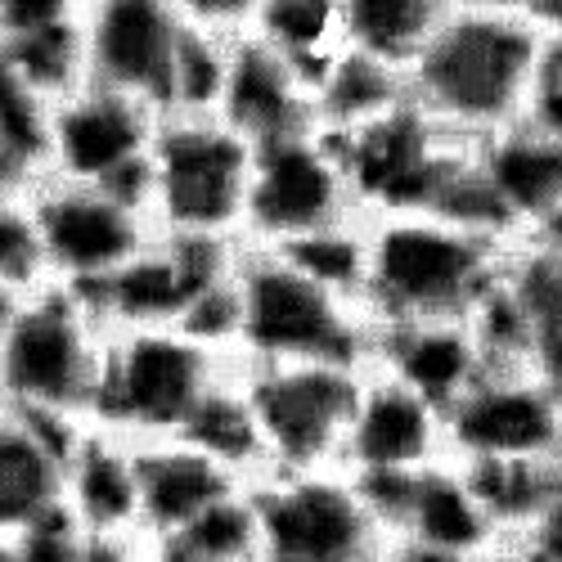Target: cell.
I'll list each match as a JSON object with an SVG mask.
<instances>
[{"mask_svg":"<svg viewBox=\"0 0 562 562\" xmlns=\"http://www.w3.org/2000/svg\"><path fill=\"white\" fill-rule=\"evenodd\" d=\"M513 248L518 244L499 234L428 207L373 212L364 216L360 306L373 329L409 319H463L499 284Z\"/></svg>","mask_w":562,"mask_h":562,"instance_id":"cell-1","label":"cell"},{"mask_svg":"<svg viewBox=\"0 0 562 562\" xmlns=\"http://www.w3.org/2000/svg\"><path fill=\"white\" fill-rule=\"evenodd\" d=\"M549 50L540 19H518L454 0L446 23L405 72L409 100L459 139L518 122Z\"/></svg>","mask_w":562,"mask_h":562,"instance_id":"cell-2","label":"cell"},{"mask_svg":"<svg viewBox=\"0 0 562 562\" xmlns=\"http://www.w3.org/2000/svg\"><path fill=\"white\" fill-rule=\"evenodd\" d=\"M234 360L284 364V360H334L364 364L373 324L364 306L324 279L302 270L274 248L239 244L234 261Z\"/></svg>","mask_w":562,"mask_h":562,"instance_id":"cell-3","label":"cell"},{"mask_svg":"<svg viewBox=\"0 0 562 562\" xmlns=\"http://www.w3.org/2000/svg\"><path fill=\"white\" fill-rule=\"evenodd\" d=\"M109 324L81 289L50 284L14 297L0 329V405L86 424Z\"/></svg>","mask_w":562,"mask_h":562,"instance_id":"cell-4","label":"cell"},{"mask_svg":"<svg viewBox=\"0 0 562 562\" xmlns=\"http://www.w3.org/2000/svg\"><path fill=\"white\" fill-rule=\"evenodd\" d=\"M229 351L180 324H122L109 329L86 424L126 441L176 437L199 401L229 373Z\"/></svg>","mask_w":562,"mask_h":562,"instance_id":"cell-5","label":"cell"},{"mask_svg":"<svg viewBox=\"0 0 562 562\" xmlns=\"http://www.w3.org/2000/svg\"><path fill=\"white\" fill-rule=\"evenodd\" d=\"M248 171L252 145L216 113H162L145 162L154 229L239 244Z\"/></svg>","mask_w":562,"mask_h":562,"instance_id":"cell-6","label":"cell"},{"mask_svg":"<svg viewBox=\"0 0 562 562\" xmlns=\"http://www.w3.org/2000/svg\"><path fill=\"white\" fill-rule=\"evenodd\" d=\"M257 562H351L387 544L369 486L342 463L266 468L248 482Z\"/></svg>","mask_w":562,"mask_h":562,"instance_id":"cell-7","label":"cell"},{"mask_svg":"<svg viewBox=\"0 0 562 562\" xmlns=\"http://www.w3.org/2000/svg\"><path fill=\"white\" fill-rule=\"evenodd\" d=\"M446 454L473 468L562 463V401L549 369L531 360H491L446 405Z\"/></svg>","mask_w":562,"mask_h":562,"instance_id":"cell-8","label":"cell"},{"mask_svg":"<svg viewBox=\"0 0 562 562\" xmlns=\"http://www.w3.org/2000/svg\"><path fill=\"white\" fill-rule=\"evenodd\" d=\"M351 216H360V207L342 167V149L329 131L302 126L252 145L239 244L289 248Z\"/></svg>","mask_w":562,"mask_h":562,"instance_id":"cell-9","label":"cell"},{"mask_svg":"<svg viewBox=\"0 0 562 562\" xmlns=\"http://www.w3.org/2000/svg\"><path fill=\"white\" fill-rule=\"evenodd\" d=\"M158 109L126 90L77 81L45 109L41 176L104 184L145 203V162L158 131Z\"/></svg>","mask_w":562,"mask_h":562,"instance_id":"cell-10","label":"cell"},{"mask_svg":"<svg viewBox=\"0 0 562 562\" xmlns=\"http://www.w3.org/2000/svg\"><path fill=\"white\" fill-rule=\"evenodd\" d=\"M27 203L36 216L41 261L50 284L95 289L154 239L149 207L122 190H104V184L36 176Z\"/></svg>","mask_w":562,"mask_h":562,"instance_id":"cell-11","label":"cell"},{"mask_svg":"<svg viewBox=\"0 0 562 562\" xmlns=\"http://www.w3.org/2000/svg\"><path fill=\"white\" fill-rule=\"evenodd\" d=\"M239 379L257 414L266 468L338 463L360 364H334V360L244 364L239 360Z\"/></svg>","mask_w":562,"mask_h":562,"instance_id":"cell-12","label":"cell"},{"mask_svg":"<svg viewBox=\"0 0 562 562\" xmlns=\"http://www.w3.org/2000/svg\"><path fill=\"white\" fill-rule=\"evenodd\" d=\"M334 139L342 149V167H347L360 216L414 212V207L432 212L459 158L468 154V139L432 122L409 95L383 117Z\"/></svg>","mask_w":562,"mask_h":562,"instance_id":"cell-13","label":"cell"},{"mask_svg":"<svg viewBox=\"0 0 562 562\" xmlns=\"http://www.w3.org/2000/svg\"><path fill=\"white\" fill-rule=\"evenodd\" d=\"M239 261L234 239H199V234H162L139 248L104 284L81 289L109 329L122 324H184L190 311L229 279Z\"/></svg>","mask_w":562,"mask_h":562,"instance_id":"cell-14","label":"cell"},{"mask_svg":"<svg viewBox=\"0 0 562 562\" xmlns=\"http://www.w3.org/2000/svg\"><path fill=\"white\" fill-rule=\"evenodd\" d=\"M446 454V409L379 364H360L338 463L364 486L414 477Z\"/></svg>","mask_w":562,"mask_h":562,"instance_id":"cell-15","label":"cell"},{"mask_svg":"<svg viewBox=\"0 0 562 562\" xmlns=\"http://www.w3.org/2000/svg\"><path fill=\"white\" fill-rule=\"evenodd\" d=\"M81 64L86 81L167 109V86L180 55L184 23L171 0H81Z\"/></svg>","mask_w":562,"mask_h":562,"instance_id":"cell-16","label":"cell"},{"mask_svg":"<svg viewBox=\"0 0 562 562\" xmlns=\"http://www.w3.org/2000/svg\"><path fill=\"white\" fill-rule=\"evenodd\" d=\"M379 518L392 544L418 549H499L504 531L473 473L459 459H441L432 468L387 486H369Z\"/></svg>","mask_w":562,"mask_h":562,"instance_id":"cell-17","label":"cell"},{"mask_svg":"<svg viewBox=\"0 0 562 562\" xmlns=\"http://www.w3.org/2000/svg\"><path fill=\"white\" fill-rule=\"evenodd\" d=\"M473 171L495 229L513 244H527L562 199V139L518 117L473 139Z\"/></svg>","mask_w":562,"mask_h":562,"instance_id":"cell-18","label":"cell"},{"mask_svg":"<svg viewBox=\"0 0 562 562\" xmlns=\"http://www.w3.org/2000/svg\"><path fill=\"white\" fill-rule=\"evenodd\" d=\"M216 117L239 131L248 145H266L274 135L315 126V95L297 64L248 32L229 41Z\"/></svg>","mask_w":562,"mask_h":562,"instance_id":"cell-19","label":"cell"},{"mask_svg":"<svg viewBox=\"0 0 562 562\" xmlns=\"http://www.w3.org/2000/svg\"><path fill=\"white\" fill-rule=\"evenodd\" d=\"M81 424L0 405V536H23L64 504L68 450Z\"/></svg>","mask_w":562,"mask_h":562,"instance_id":"cell-20","label":"cell"},{"mask_svg":"<svg viewBox=\"0 0 562 562\" xmlns=\"http://www.w3.org/2000/svg\"><path fill=\"white\" fill-rule=\"evenodd\" d=\"M364 364H379V369L396 373L401 383L432 396L446 409L491 360H486V347L473 329V319L463 315V319L383 324V329H373Z\"/></svg>","mask_w":562,"mask_h":562,"instance_id":"cell-21","label":"cell"},{"mask_svg":"<svg viewBox=\"0 0 562 562\" xmlns=\"http://www.w3.org/2000/svg\"><path fill=\"white\" fill-rule=\"evenodd\" d=\"M135 482H139V536H167L199 518L203 508L248 486L239 473H229L225 463H216L212 454L194 450L180 437L135 441Z\"/></svg>","mask_w":562,"mask_h":562,"instance_id":"cell-22","label":"cell"},{"mask_svg":"<svg viewBox=\"0 0 562 562\" xmlns=\"http://www.w3.org/2000/svg\"><path fill=\"white\" fill-rule=\"evenodd\" d=\"M64 504L90 536H139L135 441L81 424L68 450Z\"/></svg>","mask_w":562,"mask_h":562,"instance_id":"cell-23","label":"cell"},{"mask_svg":"<svg viewBox=\"0 0 562 562\" xmlns=\"http://www.w3.org/2000/svg\"><path fill=\"white\" fill-rule=\"evenodd\" d=\"M450 10L454 0H338V27L347 50L409 72Z\"/></svg>","mask_w":562,"mask_h":562,"instance_id":"cell-24","label":"cell"},{"mask_svg":"<svg viewBox=\"0 0 562 562\" xmlns=\"http://www.w3.org/2000/svg\"><path fill=\"white\" fill-rule=\"evenodd\" d=\"M176 437L190 441L203 454H212L216 463H225L229 473H239L244 482L266 473V450H261V432H257V414H252L244 379H239V360H234L225 379L199 401V409L184 418V428Z\"/></svg>","mask_w":562,"mask_h":562,"instance_id":"cell-25","label":"cell"},{"mask_svg":"<svg viewBox=\"0 0 562 562\" xmlns=\"http://www.w3.org/2000/svg\"><path fill=\"white\" fill-rule=\"evenodd\" d=\"M409 95L405 72L364 59L356 50H342L329 68L315 77V126L329 135H347L373 117H383Z\"/></svg>","mask_w":562,"mask_h":562,"instance_id":"cell-26","label":"cell"},{"mask_svg":"<svg viewBox=\"0 0 562 562\" xmlns=\"http://www.w3.org/2000/svg\"><path fill=\"white\" fill-rule=\"evenodd\" d=\"M504 279L513 302H518L531 360L540 369H562V257L518 244Z\"/></svg>","mask_w":562,"mask_h":562,"instance_id":"cell-27","label":"cell"},{"mask_svg":"<svg viewBox=\"0 0 562 562\" xmlns=\"http://www.w3.org/2000/svg\"><path fill=\"white\" fill-rule=\"evenodd\" d=\"M252 32L306 72L311 95H315V77L347 50L338 27V0H261Z\"/></svg>","mask_w":562,"mask_h":562,"instance_id":"cell-28","label":"cell"},{"mask_svg":"<svg viewBox=\"0 0 562 562\" xmlns=\"http://www.w3.org/2000/svg\"><path fill=\"white\" fill-rule=\"evenodd\" d=\"M154 562H257V522L248 486L203 508L199 518L167 536H149Z\"/></svg>","mask_w":562,"mask_h":562,"instance_id":"cell-29","label":"cell"},{"mask_svg":"<svg viewBox=\"0 0 562 562\" xmlns=\"http://www.w3.org/2000/svg\"><path fill=\"white\" fill-rule=\"evenodd\" d=\"M225 59H229V41L225 36H207V32L184 27L162 113H216L221 81H225Z\"/></svg>","mask_w":562,"mask_h":562,"instance_id":"cell-30","label":"cell"},{"mask_svg":"<svg viewBox=\"0 0 562 562\" xmlns=\"http://www.w3.org/2000/svg\"><path fill=\"white\" fill-rule=\"evenodd\" d=\"M45 284V261L36 239V216L23 194H0V293L23 297Z\"/></svg>","mask_w":562,"mask_h":562,"instance_id":"cell-31","label":"cell"},{"mask_svg":"<svg viewBox=\"0 0 562 562\" xmlns=\"http://www.w3.org/2000/svg\"><path fill=\"white\" fill-rule=\"evenodd\" d=\"M27 562H81L90 531L68 513V504H59L55 513H45L41 522H32L23 536H14Z\"/></svg>","mask_w":562,"mask_h":562,"instance_id":"cell-32","label":"cell"},{"mask_svg":"<svg viewBox=\"0 0 562 562\" xmlns=\"http://www.w3.org/2000/svg\"><path fill=\"white\" fill-rule=\"evenodd\" d=\"M180 23L190 32H207V36H248L257 27L261 0H171Z\"/></svg>","mask_w":562,"mask_h":562,"instance_id":"cell-33","label":"cell"},{"mask_svg":"<svg viewBox=\"0 0 562 562\" xmlns=\"http://www.w3.org/2000/svg\"><path fill=\"white\" fill-rule=\"evenodd\" d=\"M77 19H81V0H0V45L32 32L68 27Z\"/></svg>","mask_w":562,"mask_h":562,"instance_id":"cell-34","label":"cell"},{"mask_svg":"<svg viewBox=\"0 0 562 562\" xmlns=\"http://www.w3.org/2000/svg\"><path fill=\"white\" fill-rule=\"evenodd\" d=\"M522 122H531L536 131L562 139V45L549 36V50L540 59V72L531 81V95L522 109Z\"/></svg>","mask_w":562,"mask_h":562,"instance_id":"cell-35","label":"cell"},{"mask_svg":"<svg viewBox=\"0 0 562 562\" xmlns=\"http://www.w3.org/2000/svg\"><path fill=\"white\" fill-rule=\"evenodd\" d=\"M508 540H522L531 544L544 562H562V463L553 468V477L536 504V513L527 518V527L518 536H508Z\"/></svg>","mask_w":562,"mask_h":562,"instance_id":"cell-36","label":"cell"},{"mask_svg":"<svg viewBox=\"0 0 562 562\" xmlns=\"http://www.w3.org/2000/svg\"><path fill=\"white\" fill-rule=\"evenodd\" d=\"M81 562H154L149 536H90Z\"/></svg>","mask_w":562,"mask_h":562,"instance_id":"cell-37","label":"cell"},{"mask_svg":"<svg viewBox=\"0 0 562 562\" xmlns=\"http://www.w3.org/2000/svg\"><path fill=\"white\" fill-rule=\"evenodd\" d=\"M396 562H504L499 549H418V544H392Z\"/></svg>","mask_w":562,"mask_h":562,"instance_id":"cell-38","label":"cell"},{"mask_svg":"<svg viewBox=\"0 0 562 562\" xmlns=\"http://www.w3.org/2000/svg\"><path fill=\"white\" fill-rule=\"evenodd\" d=\"M36 176H41V171L10 145L5 135H0V194H23V190H32Z\"/></svg>","mask_w":562,"mask_h":562,"instance_id":"cell-39","label":"cell"},{"mask_svg":"<svg viewBox=\"0 0 562 562\" xmlns=\"http://www.w3.org/2000/svg\"><path fill=\"white\" fill-rule=\"evenodd\" d=\"M531 248H544V252H558L562 257V199L553 203V212L536 225V234H531V239H527Z\"/></svg>","mask_w":562,"mask_h":562,"instance_id":"cell-40","label":"cell"},{"mask_svg":"<svg viewBox=\"0 0 562 562\" xmlns=\"http://www.w3.org/2000/svg\"><path fill=\"white\" fill-rule=\"evenodd\" d=\"M468 5L482 10H499V14H518V19H540L549 0H468Z\"/></svg>","mask_w":562,"mask_h":562,"instance_id":"cell-41","label":"cell"},{"mask_svg":"<svg viewBox=\"0 0 562 562\" xmlns=\"http://www.w3.org/2000/svg\"><path fill=\"white\" fill-rule=\"evenodd\" d=\"M540 23H544V32L562 45V0H549V5H544V14H540Z\"/></svg>","mask_w":562,"mask_h":562,"instance_id":"cell-42","label":"cell"},{"mask_svg":"<svg viewBox=\"0 0 562 562\" xmlns=\"http://www.w3.org/2000/svg\"><path fill=\"white\" fill-rule=\"evenodd\" d=\"M0 562H27V558H23V549H19V540H14V536H0Z\"/></svg>","mask_w":562,"mask_h":562,"instance_id":"cell-43","label":"cell"},{"mask_svg":"<svg viewBox=\"0 0 562 562\" xmlns=\"http://www.w3.org/2000/svg\"><path fill=\"white\" fill-rule=\"evenodd\" d=\"M351 562H396V558H392V540L379 544V549H369V553H360V558H351Z\"/></svg>","mask_w":562,"mask_h":562,"instance_id":"cell-44","label":"cell"},{"mask_svg":"<svg viewBox=\"0 0 562 562\" xmlns=\"http://www.w3.org/2000/svg\"><path fill=\"white\" fill-rule=\"evenodd\" d=\"M10 306H14V297L0 293V329H5V319H10Z\"/></svg>","mask_w":562,"mask_h":562,"instance_id":"cell-45","label":"cell"}]
</instances>
